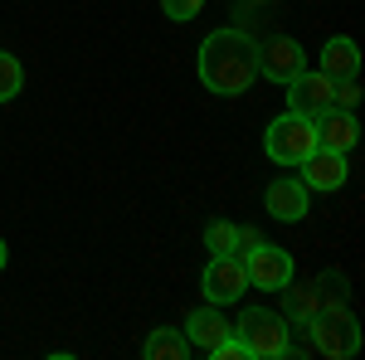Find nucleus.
<instances>
[{"label":"nucleus","mask_w":365,"mask_h":360,"mask_svg":"<svg viewBox=\"0 0 365 360\" xmlns=\"http://www.w3.org/2000/svg\"><path fill=\"white\" fill-rule=\"evenodd\" d=\"M0 268H5V239H0Z\"/></svg>","instance_id":"nucleus-22"},{"label":"nucleus","mask_w":365,"mask_h":360,"mask_svg":"<svg viewBox=\"0 0 365 360\" xmlns=\"http://www.w3.org/2000/svg\"><path fill=\"white\" fill-rule=\"evenodd\" d=\"M282 292V317L292 322V326H312L317 317H322V297H317V282H287V287H278Z\"/></svg>","instance_id":"nucleus-14"},{"label":"nucleus","mask_w":365,"mask_h":360,"mask_svg":"<svg viewBox=\"0 0 365 360\" xmlns=\"http://www.w3.org/2000/svg\"><path fill=\"white\" fill-rule=\"evenodd\" d=\"M205 249L210 253H234V224L229 220H210L205 224Z\"/></svg>","instance_id":"nucleus-18"},{"label":"nucleus","mask_w":365,"mask_h":360,"mask_svg":"<svg viewBox=\"0 0 365 360\" xmlns=\"http://www.w3.org/2000/svg\"><path fill=\"white\" fill-rule=\"evenodd\" d=\"M282 88H287V112H302V117H312V122H317L322 112L331 108V88H336V83H331L322 68H317V73H312V68H302L292 83H282Z\"/></svg>","instance_id":"nucleus-8"},{"label":"nucleus","mask_w":365,"mask_h":360,"mask_svg":"<svg viewBox=\"0 0 365 360\" xmlns=\"http://www.w3.org/2000/svg\"><path fill=\"white\" fill-rule=\"evenodd\" d=\"M263 151L278 166H302L317 151V122L302 117V112H282L278 122H268V132H263Z\"/></svg>","instance_id":"nucleus-3"},{"label":"nucleus","mask_w":365,"mask_h":360,"mask_svg":"<svg viewBox=\"0 0 365 360\" xmlns=\"http://www.w3.org/2000/svg\"><path fill=\"white\" fill-rule=\"evenodd\" d=\"M356 68H361L356 39H351V34H331V39L322 44V73L336 83V78H356Z\"/></svg>","instance_id":"nucleus-13"},{"label":"nucleus","mask_w":365,"mask_h":360,"mask_svg":"<svg viewBox=\"0 0 365 360\" xmlns=\"http://www.w3.org/2000/svg\"><path fill=\"white\" fill-rule=\"evenodd\" d=\"M234 336H239V341L249 346V356H258V360L292 356V326H287V317L268 312V307H249V312L239 317Z\"/></svg>","instance_id":"nucleus-2"},{"label":"nucleus","mask_w":365,"mask_h":360,"mask_svg":"<svg viewBox=\"0 0 365 360\" xmlns=\"http://www.w3.org/2000/svg\"><path fill=\"white\" fill-rule=\"evenodd\" d=\"M361 141V122H356V112L346 108H327L322 117H317V146H327V151H351Z\"/></svg>","instance_id":"nucleus-10"},{"label":"nucleus","mask_w":365,"mask_h":360,"mask_svg":"<svg viewBox=\"0 0 365 360\" xmlns=\"http://www.w3.org/2000/svg\"><path fill=\"white\" fill-rule=\"evenodd\" d=\"M200 83L220 98H239L258 83V44L239 25L215 29L200 44Z\"/></svg>","instance_id":"nucleus-1"},{"label":"nucleus","mask_w":365,"mask_h":360,"mask_svg":"<svg viewBox=\"0 0 365 360\" xmlns=\"http://www.w3.org/2000/svg\"><path fill=\"white\" fill-rule=\"evenodd\" d=\"M205 356H210V360H253V356H249V346H244V341H239L234 331H229L225 341H215Z\"/></svg>","instance_id":"nucleus-20"},{"label":"nucleus","mask_w":365,"mask_h":360,"mask_svg":"<svg viewBox=\"0 0 365 360\" xmlns=\"http://www.w3.org/2000/svg\"><path fill=\"white\" fill-rule=\"evenodd\" d=\"M263 205H268V215L282 224H297V220H307V185L297 180V175H278L273 185H268V195H263Z\"/></svg>","instance_id":"nucleus-9"},{"label":"nucleus","mask_w":365,"mask_h":360,"mask_svg":"<svg viewBox=\"0 0 365 360\" xmlns=\"http://www.w3.org/2000/svg\"><path fill=\"white\" fill-rule=\"evenodd\" d=\"M253 244H258V229H249V224H234V253H249Z\"/></svg>","instance_id":"nucleus-21"},{"label":"nucleus","mask_w":365,"mask_h":360,"mask_svg":"<svg viewBox=\"0 0 365 360\" xmlns=\"http://www.w3.org/2000/svg\"><path fill=\"white\" fill-rule=\"evenodd\" d=\"M244 258V273H249V287H263V292H278L292 282V253L278 249V244H268V239H258L249 253H239Z\"/></svg>","instance_id":"nucleus-6"},{"label":"nucleus","mask_w":365,"mask_h":360,"mask_svg":"<svg viewBox=\"0 0 365 360\" xmlns=\"http://www.w3.org/2000/svg\"><path fill=\"white\" fill-rule=\"evenodd\" d=\"M249 5H273V0H249Z\"/></svg>","instance_id":"nucleus-23"},{"label":"nucleus","mask_w":365,"mask_h":360,"mask_svg":"<svg viewBox=\"0 0 365 360\" xmlns=\"http://www.w3.org/2000/svg\"><path fill=\"white\" fill-rule=\"evenodd\" d=\"M20 88H25V63L15 54H0V103H10Z\"/></svg>","instance_id":"nucleus-17"},{"label":"nucleus","mask_w":365,"mask_h":360,"mask_svg":"<svg viewBox=\"0 0 365 360\" xmlns=\"http://www.w3.org/2000/svg\"><path fill=\"white\" fill-rule=\"evenodd\" d=\"M180 331H185V341H190V351H210V346H215V341H225L234 326L225 322V312H220L215 302H205V307H195V312L185 317V326H180Z\"/></svg>","instance_id":"nucleus-12"},{"label":"nucleus","mask_w":365,"mask_h":360,"mask_svg":"<svg viewBox=\"0 0 365 360\" xmlns=\"http://www.w3.org/2000/svg\"><path fill=\"white\" fill-rule=\"evenodd\" d=\"M307 331H312V351H317V356L351 360L356 351H361V322L351 317V307H341V312H322Z\"/></svg>","instance_id":"nucleus-4"},{"label":"nucleus","mask_w":365,"mask_h":360,"mask_svg":"<svg viewBox=\"0 0 365 360\" xmlns=\"http://www.w3.org/2000/svg\"><path fill=\"white\" fill-rule=\"evenodd\" d=\"M302 68H307V49H302L292 34H273L268 44H258V73H263V78L292 83Z\"/></svg>","instance_id":"nucleus-7"},{"label":"nucleus","mask_w":365,"mask_h":360,"mask_svg":"<svg viewBox=\"0 0 365 360\" xmlns=\"http://www.w3.org/2000/svg\"><path fill=\"white\" fill-rule=\"evenodd\" d=\"M200 287H205V302L229 307L249 292V273H244V258L239 253H210L205 273H200Z\"/></svg>","instance_id":"nucleus-5"},{"label":"nucleus","mask_w":365,"mask_h":360,"mask_svg":"<svg viewBox=\"0 0 365 360\" xmlns=\"http://www.w3.org/2000/svg\"><path fill=\"white\" fill-rule=\"evenodd\" d=\"M317 297H322V312H341L346 307V277L327 268V273L317 277Z\"/></svg>","instance_id":"nucleus-16"},{"label":"nucleus","mask_w":365,"mask_h":360,"mask_svg":"<svg viewBox=\"0 0 365 360\" xmlns=\"http://www.w3.org/2000/svg\"><path fill=\"white\" fill-rule=\"evenodd\" d=\"M200 10H205V0H161V15L175 20V25H190Z\"/></svg>","instance_id":"nucleus-19"},{"label":"nucleus","mask_w":365,"mask_h":360,"mask_svg":"<svg viewBox=\"0 0 365 360\" xmlns=\"http://www.w3.org/2000/svg\"><path fill=\"white\" fill-rule=\"evenodd\" d=\"M141 356L146 360H185L190 356V341L180 326H156V331L141 341Z\"/></svg>","instance_id":"nucleus-15"},{"label":"nucleus","mask_w":365,"mask_h":360,"mask_svg":"<svg viewBox=\"0 0 365 360\" xmlns=\"http://www.w3.org/2000/svg\"><path fill=\"white\" fill-rule=\"evenodd\" d=\"M346 156L341 151H327V146H317L307 161H302V185L307 190H341L346 185Z\"/></svg>","instance_id":"nucleus-11"}]
</instances>
